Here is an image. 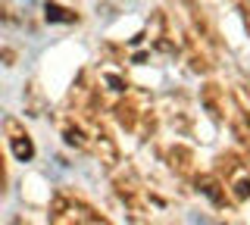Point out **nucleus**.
Masks as SVG:
<instances>
[{"label": "nucleus", "mask_w": 250, "mask_h": 225, "mask_svg": "<svg viewBox=\"0 0 250 225\" xmlns=\"http://www.w3.org/2000/svg\"><path fill=\"white\" fill-rule=\"evenodd\" d=\"M47 19H53V22H72V16H69L62 6H53V3H47Z\"/></svg>", "instance_id": "nucleus-1"}]
</instances>
